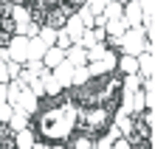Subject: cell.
<instances>
[{
	"instance_id": "obj_1",
	"label": "cell",
	"mask_w": 155,
	"mask_h": 149,
	"mask_svg": "<svg viewBox=\"0 0 155 149\" xmlns=\"http://www.w3.org/2000/svg\"><path fill=\"white\" fill-rule=\"evenodd\" d=\"M110 118H113V110L104 107V104L85 107V110H79V121H74V129H82V132H90V135H102L110 127Z\"/></svg>"
},
{
	"instance_id": "obj_2",
	"label": "cell",
	"mask_w": 155,
	"mask_h": 149,
	"mask_svg": "<svg viewBox=\"0 0 155 149\" xmlns=\"http://www.w3.org/2000/svg\"><path fill=\"white\" fill-rule=\"evenodd\" d=\"M96 138L99 135H90V132H82V129H76L74 135L68 138V149H96Z\"/></svg>"
},
{
	"instance_id": "obj_3",
	"label": "cell",
	"mask_w": 155,
	"mask_h": 149,
	"mask_svg": "<svg viewBox=\"0 0 155 149\" xmlns=\"http://www.w3.org/2000/svg\"><path fill=\"white\" fill-rule=\"evenodd\" d=\"M25 48H28V42H25V37L20 34V37H12V42H8V51L6 53H12V57H14V62H23V59H28V57H25Z\"/></svg>"
},
{
	"instance_id": "obj_4",
	"label": "cell",
	"mask_w": 155,
	"mask_h": 149,
	"mask_svg": "<svg viewBox=\"0 0 155 149\" xmlns=\"http://www.w3.org/2000/svg\"><path fill=\"white\" fill-rule=\"evenodd\" d=\"M62 62H65V51L62 48H48L45 51V65L48 68H59Z\"/></svg>"
},
{
	"instance_id": "obj_5",
	"label": "cell",
	"mask_w": 155,
	"mask_h": 149,
	"mask_svg": "<svg viewBox=\"0 0 155 149\" xmlns=\"http://www.w3.org/2000/svg\"><path fill=\"white\" fill-rule=\"evenodd\" d=\"M118 68H121L124 73H130V76H133V73H138V59H135L133 53H127V57H121V62H118Z\"/></svg>"
},
{
	"instance_id": "obj_6",
	"label": "cell",
	"mask_w": 155,
	"mask_h": 149,
	"mask_svg": "<svg viewBox=\"0 0 155 149\" xmlns=\"http://www.w3.org/2000/svg\"><path fill=\"white\" fill-rule=\"evenodd\" d=\"M42 51H45V42H42V40H34L28 48H25V57H28V59H40Z\"/></svg>"
},
{
	"instance_id": "obj_7",
	"label": "cell",
	"mask_w": 155,
	"mask_h": 149,
	"mask_svg": "<svg viewBox=\"0 0 155 149\" xmlns=\"http://www.w3.org/2000/svg\"><path fill=\"white\" fill-rule=\"evenodd\" d=\"M85 62H87V53L76 45V48L71 51V65H85Z\"/></svg>"
},
{
	"instance_id": "obj_8",
	"label": "cell",
	"mask_w": 155,
	"mask_h": 149,
	"mask_svg": "<svg viewBox=\"0 0 155 149\" xmlns=\"http://www.w3.org/2000/svg\"><path fill=\"white\" fill-rule=\"evenodd\" d=\"M25 124H28V121H25V118H23V115H20V113H17V115H14V118H12V124H8V129H23V127H25Z\"/></svg>"
},
{
	"instance_id": "obj_9",
	"label": "cell",
	"mask_w": 155,
	"mask_h": 149,
	"mask_svg": "<svg viewBox=\"0 0 155 149\" xmlns=\"http://www.w3.org/2000/svg\"><path fill=\"white\" fill-rule=\"evenodd\" d=\"M68 45H71V37H68L65 31H59V34H57V48H68Z\"/></svg>"
},
{
	"instance_id": "obj_10",
	"label": "cell",
	"mask_w": 155,
	"mask_h": 149,
	"mask_svg": "<svg viewBox=\"0 0 155 149\" xmlns=\"http://www.w3.org/2000/svg\"><path fill=\"white\" fill-rule=\"evenodd\" d=\"M0 149H17V141H14V135H8L0 141Z\"/></svg>"
},
{
	"instance_id": "obj_11",
	"label": "cell",
	"mask_w": 155,
	"mask_h": 149,
	"mask_svg": "<svg viewBox=\"0 0 155 149\" xmlns=\"http://www.w3.org/2000/svg\"><path fill=\"white\" fill-rule=\"evenodd\" d=\"M12 37H14V34H8V31H0V48H8Z\"/></svg>"
},
{
	"instance_id": "obj_12",
	"label": "cell",
	"mask_w": 155,
	"mask_h": 149,
	"mask_svg": "<svg viewBox=\"0 0 155 149\" xmlns=\"http://www.w3.org/2000/svg\"><path fill=\"white\" fill-rule=\"evenodd\" d=\"M113 149H130V144H127L124 138H116V146H113Z\"/></svg>"
},
{
	"instance_id": "obj_13",
	"label": "cell",
	"mask_w": 155,
	"mask_h": 149,
	"mask_svg": "<svg viewBox=\"0 0 155 149\" xmlns=\"http://www.w3.org/2000/svg\"><path fill=\"white\" fill-rule=\"evenodd\" d=\"M48 149H68L65 144H54V146H48Z\"/></svg>"
},
{
	"instance_id": "obj_14",
	"label": "cell",
	"mask_w": 155,
	"mask_h": 149,
	"mask_svg": "<svg viewBox=\"0 0 155 149\" xmlns=\"http://www.w3.org/2000/svg\"><path fill=\"white\" fill-rule=\"evenodd\" d=\"M3 3H12V0H0V6H3Z\"/></svg>"
},
{
	"instance_id": "obj_15",
	"label": "cell",
	"mask_w": 155,
	"mask_h": 149,
	"mask_svg": "<svg viewBox=\"0 0 155 149\" xmlns=\"http://www.w3.org/2000/svg\"><path fill=\"white\" fill-rule=\"evenodd\" d=\"M0 23H3V14H0Z\"/></svg>"
}]
</instances>
